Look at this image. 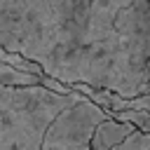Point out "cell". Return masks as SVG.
<instances>
[{"instance_id": "obj_1", "label": "cell", "mask_w": 150, "mask_h": 150, "mask_svg": "<svg viewBox=\"0 0 150 150\" xmlns=\"http://www.w3.org/2000/svg\"><path fill=\"white\" fill-rule=\"evenodd\" d=\"M148 61V0H94L84 19L82 40L61 82H82L134 98L145 94Z\"/></svg>"}, {"instance_id": "obj_2", "label": "cell", "mask_w": 150, "mask_h": 150, "mask_svg": "<svg viewBox=\"0 0 150 150\" xmlns=\"http://www.w3.org/2000/svg\"><path fill=\"white\" fill-rule=\"evenodd\" d=\"M94 0H2L0 47L42 66L45 75L63 80L82 40Z\"/></svg>"}, {"instance_id": "obj_3", "label": "cell", "mask_w": 150, "mask_h": 150, "mask_svg": "<svg viewBox=\"0 0 150 150\" xmlns=\"http://www.w3.org/2000/svg\"><path fill=\"white\" fill-rule=\"evenodd\" d=\"M84 98L80 91L56 94L42 84L28 87L26 96L0 117V150H40L49 122Z\"/></svg>"}, {"instance_id": "obj_4", "label": "cell", "mask_w": 150, "mask_h": 150, "mask_svg": "<svg viewBox=\"0 0 150 150\" xmlns=\"http://www.w3.org/2000/svg\"><path fill=\"white\" fill-rule=\"evenodd\" d=\"M108 112L87 96L61 110L47 127L40 150H91V136Z\"/></svg>"}, {"instance_id": "obj_5", "label": "cell", "mask_w": 150, "mask_h": 150, "mask_svg": "<svg viewBox=\"0 0 150 150\" xmlns=\"http://www.w3.org/2000/svg\"><path fill=\"white\" fill-rule=\"evenodd\" d=\"M136 131L134 124L129 122H120L112 117H105L103 122L96 124L94 136H91V150H115L127 136H131Z\"/></svg>"}, {"instance_id": "obj_6", "label": "cell", "mask_w": 150, "mask_h": 150, "mask_svg": "<svg viewBox=\"0 0 150 150\" xmlns=\"http://www.w3.org/2000/svg\"><path fill=\"white\" fill-rule=\"evenodd\" d=\"M42 75L26 73V70L14 68L7 61H0V84H5V87H38L40 80H42Z\"/></svg>"}, {"instance_id": "obj_7", "label": "cell", "mask_w": 150, "mask_h": 150, "mask_svg": "<svg viewBox=\"0 0 150 150\" xmlns=\"http://www.w3.org/2000/svg\"><path fill=\"white\" fill-rule=\"evenodd\" d=\"M115 150H150V131L136 129L131 136H127Z\"/></svg>"}, {"instance_id": "obj_8", "label": "cell", "mask_w": 150, "mask_h": 150, "mask_svg": "<svg viewBox=\"0 0 150 150\" xmlns=\"http://www.w3.org/2000/svg\"><path fill=\"white\" fill-rule=\"evenodd\" d=\"M129 108H138V110H148L150 112V94H141L129 98Z\"/></svg>"}, {"instance_id": "obj_9", "label": "cell", "mask_w": 150, "mask_h": 150, "mask_svg": "<svg viewBox=\"0 0 150 150\" xmlns=\"http://www.w3.org/2000/svg\"><path fill=\"white\" fill-rule=\"evenodd\" d=\"M150 5V0H148ZM145 94H150V61H148V82H145Z\"/></svg>"}, {"instance_id": "obj_10", "label": "cell", "mask_w": 150, "mask_h": 150, "mask_svg": "<svg viewBox=\"0 0 150 150\" xmlns=\"http://www.w3.org/2000/svg\"><path fill=\"white\" fill-rule=\"evenodd\" d=\"M5 59H7V49H2V47H0V61H5Z\"/></svg>"}, {"instance_id": "obj_11", "label": "cell", "mask_w": 150, "mask_h": 150, "mask_svg": "<svg viewBox=\"0 0 150 150\" xmlns=\"http://www.w3.org/2000/svg\"><path fill=\"white\" fill-rule=\"evenodd\" d=\"M0 2H2V0H0Z\"/></svg>"}]
</instances>
